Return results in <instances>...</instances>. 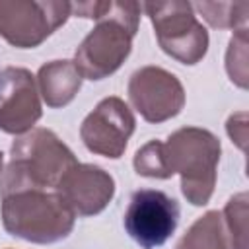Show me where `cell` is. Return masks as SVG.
<instances>
[{
    "instance_id": "cell-1",
    "label": "cell",
    "mask_w": 249,
    "mask_h": 249,
    "mask_svg": "<svg viewBox=\"0 0 249 249\" xmlns=\"http://www.w3.org/2000/svg\"><path fill=\"white\" fill-rule=\"evenodd\" d=\"M72 12L95 19L97 25L84 37L74 54L82 78L103 80L117 72L132 49L142 4L138 2H78Z\"/></svg>"
},
{
    "instance_id": "cell-2",
    "label": "cell",
    "mask_w": 249,
    "mask_h": 249,
    "mask_svg": "<svg viewBox=\"0 0 249 249\" xmlns=\"http://www.w3.org/2000/svg\"><path fill=\"white\" fill-rule=\"evenodd\" d=\"M78 163L72 150L49 128H31L14 140L10 163L0 173V196L19 191H56Z\"/></svg>"
},
{
    "instance_id": "cell-3",
    "label": "cell",
    "mask_w": 249,
    "mask_h": 249,
    "mask_svg": "<svg viewBox=\"0 0 249 249\" xmlns=\"http://www.w3.org/2000/svg\"><path fill=\"white\" fill-rule=\"evenodd\" d=\"M169 177L181 175L183 196L193 206L208 204L216 187V167L220 161V140L204 128L185 126L161 142Z\"/></svg>"
},
{
    "instance_id": "cell-4",
    "label": "cell",
    "mask_w": 249,
    "mask_h": 249,
    "mask_svg": "<svg viewBox=\"0 0 249 249\" xmlns=\"http://www.w3.org/2000/svg\"><path fill=\"white\" fill-rule=\"evenodd\" d=\"M76 214L56 191H19L2 198V226L19 239L47 245L66 239Z\"/></svg>"
},
{
    "instance_id": "cell-5",
    "label": "cell",
    "mask_w": 249,
    "mask_h": 249,
    "mask_svg": "<svg viewBox=\"0 0 249 249\" xmlns=\"http://www.w3.org/2000/svg\"><path fill=\"white\" fill-rule=\"evenodd\" d=\"M142 10L148 14L158 43L165 54L183 62L196 64L208 51V31L196 19L189 2H146Z\"/></svg>"
},
{
    "instance_id": "cell-6",
    "label": "cell",
    "mask_w": 249,
    "mask_h": 249,
    "mask_svg": "<svg viewBox=\"0 0 249 249\" xmlns=\"http://www.w3.org/2000/svg\"><path fill=\"white\" fill-rule=\"evenodd\" d=\"M70 16V2L0 0V35L12 47L35 49Z\"/></svg>"
},
{
    "instance_id": "cell-7",
    "label": "cell",
    "mask_w": 249,
    "mask_h": 249,
    "mask_svg": "<svg viewBox=\"0 0 249 249\" xmlns=\"http://www.w3.org/2000/svg\"><path fill=\"white\" fill-rule=\"evenodd\" d=\"M179 204L175 198L156 189H140L130 196L124 212V230L142 249L161 247L175 231Z\"/></svg>"
},
{
    "instance_id": "cell-8",
    "label": "cell",
    "mask_w": 249,
    "mask_h": 249,
    "mask_svg": "<svg viewBox=\"0 0 249 249\" xmlns=\"http://www.w3.org/2000/svg\"><path fill=\"white\" fill-rule=\"evenodd\" d=\"M128 99L148 123H163L181 113L185 89L179 78L160 66H144L128 80Z\"/></svg>"
},
{
    "instance_id": "cell-9",
    "label": "cell",
    "mask_w": 249,
    "mask_h": 249,
    "mask_svg": "<svg viewBox=\"0 0 249 249\" xmlns=\"http://www.w3.org/2000/svg\"><path fill=\"white\" fill-rule=\"evenodd\" d=\"M134 126L136 121L130 107L121 97H105L84 119L80 136L89 152L117 160L124 154Z\"/></svg>"
},
{
    "instance_id": "cell-10",
    "label": "cell",
    "mask_w": 249,
    "mask_h": 249,
    "mask_svg": "<svg viewBox=\"0 0 249 249\" xmlns=\"http://www.w3.org/2000/svg\"><path fill=\"white\" fill-rule=\"evenodd\" d=\"M41 101L29 70L8 66L0 74V130L25 134L41 119Z\"/></svg>"
},
{
    "instance_id": "cell-11",
    "label": "cell",
    "mask_w": 249,
    "mask_h": 249,
    "mask_svg": "<svg viewBox=\"0 0 249 249\" xmlns=\"http://www.w3.org/2000/svg\"><path fill=\"white\" fill-rule=\"evenodd\" d=\"M66 206L78 216H95L115 196V179L91 163H76L56 187Z\"/></svg>"
},
{
    "instance_id": "cell-12",
    "label": "cell",
    "mask_w": 249,
    "mask_h": 249,
    "mask_svg": "<svg viewBox=\"0 0 249 249\" xmlns=\"http://www.w3.org/2000/svg\"><path fill=\"white\" fill-rule=\"evenodd\" d=\"M82 80L74 60H51L37 72V89L51 109H58L76 97Z\"/></svg>"
},
{
    "instance_id": "cell-13",
    "label": "cell",
    "mask_w": 249,
    "mask_h": 249,
    "mask_svg": "<svg viewBox=\"0 0 249 249\" xmlns=\"http://www.w3.org/2000/svg\"><path fill=\"white\" fill-rule=\"evenodd\" d=\"M175 249H230L222 214L218 210H210L200 216L179 239Z\"/></svg>"
},
{
    "instance_id": "cell-14",
    "label": "cell",
    "mask_w": 249,
    "mask_h": 249,
    "mask_svg": "<svg viewBox=\"0 0 249 249\" xmlns=\"http://www.w3.org/2000/svg\"><path fill=\"white\" fill-rule=\"evenodd\" d=\"M193 8L200 12L208 25L216 29H233L247 21V2H196Z\"/></svg>"
},
{
    "instance_id": "cell-15",
    "label": "cell",
    "mask_w": 249,
    "mask_h": 249,
    "mask_svg": "<svg viewBox=\"0 0 249 249\" xmlns=\"http://www.w3.org/2000/svg\"><path fill=\"white\" fill-rule=\"evenodd\" d=\"M224 228L228 230L230 249H247V195L231 196L222 214Z\"/></svg>"
},
{
    "instance_id": "cell-16",
    "label": "cell",
    "mask_w": 249,
    "mask_h": 249,
    "mask_svg": "<svg viewBox=\"0 0 249 249\" xmlns=\"http://www.w3.org/2000/svg\"><path fill=\"white\" fill-rule=\"evenodd\" d=\"M226 70L233 84L247 88V29L241 27L231 37L226 53Z\"/></svg>"
},
{
    "instance_id": "cell-17",
    "label": "cell",
    "mask_w": 249,
    "mask_h": 249,
    "mask_svg": "<svg viewBox=\"0 0 249 249\" xmlns=\"http://www.w3.org/2000/svg\"><path fill=\"white\" fill-rule=\"evenodd\" d=\"M134 169L142 177L152 179H169L165 160H163V148L160 140H150L134 154Z\"/></svg>"
},
{
    "instance_id": "cell-18",
    "label": "cell",
    "mask_w": 249,
    "mask_h": 249,
    "mask_svg": "<svg viewBox=\"0 0 249 249\" xmlns=\"http://www.w3.org/2000/svg\"><path fill=\"white\" fill-rule=\"evenodd\" d=\"M226 128H228L230 138H231L241 150H245V140H247V113L239 111V113L231 115V117L228 119Z\"/></svg>"
},
{
    "instance_id": "cell-19",
    "label": "cell",
    "mask_w": 249,
    "mask_h": 249,
    "mask_svg": "<svg viewBox=\"0 0 249 249\" xmlns=\"http://www.w3.org/2000/svg\"><path fill=\"white\" fill-rule=\"evenodd\" d=\"M2 165H4V154L0 152V173H2Z\"/></svg>"
},
{
    "instance_id": "cell-20",
    "label": "cell",
    "mask_w": 249,
    "mask_h": 249,
    "mask_svg": "<svg viewBox=\"0 0 249 249\" xmlns=\"http://www.w3.org/2000/svg\"><path fill=\"white\" fill-rule=\"evenodd\" d=\"M0 74H2V72H0Z\"/></svg>"
}]
</instances>
